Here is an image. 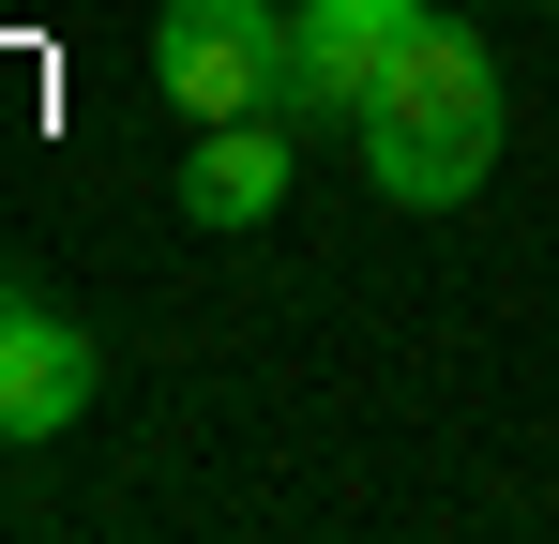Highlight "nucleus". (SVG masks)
<instances>
[{"mask_svg": "<svg viewBox=\"0 0 559 544\" xmlns=\"http://www.w3.org/2000/svg\"><path fill=\"white\" fill-rule=\"evenodd\" d=\"M287 167H302V137H287L273 106H258V121H197L182 212H197V227H273V212H287Z\"/></svg>", "mask_w": 559, "mask_h": 544, "instance_id": "5", "label": "nucleus"}, {"mask_svg": "<svg viewBox=\"0 0 559 544\" xmlns=\"http://www.w3.org/2000/svg\"><path fill=\"white\" fill-rule=\"evenodd\" d=\"M545 15H559V0H545Z\"/></svg>", "mask_w": 559, "mask_h": 544, "instance_id": "6", "label": "nucleus"}, {"mask_svg": "<svg viewBox=\"0 0 559 544\" xmlns=\"http://www.w3.org/2000/svg\"><path fill=\"white\" fill-rule=\"evenodd\" d=\"M92 378H106V348L61 318V303L0 287V439H15V453L76 439V424H92Z\"/></svg>", "mask_w": 559, "mask_h": 544, "instance_id": "4", "label": "nucleus"}, {"mask_svg": "<svg viewBox=\"0 0 559 544\" xmlns=\"http://www.w3.org/2000/svg\"><path fill=\"white\" fill-rule=\"evenodd\" d=\"M152 76L182 121H258L287 91V0H167L152 15Z\"/></svg>", "mask_w": 559, "mask_h": 544, "instance_id": "3", "label": "nucleus"}, {"mask_svg": "<svg viewBox=\"0 0 559 544\" xmlns=\"http://www.w3.org/2000/svg\"><path fill=\"white\" fill-rule=\"evenodd\" d=\"M424 15H439V0H287V91H273V121L287 137H364L378 76H393V46H408Z\"/></svg>", "mask_w": 559, "mask_h": 544, "instance_id": "2", "label": "nucleus"}, {"mask_svg": "<svg viewBox=\"0 0 559 544\" xmlns=\"http://www.w3.org/2000/svg\"><path fill=\"white\" fill-rule=\"evenodd\" d=\"M364 181L393 212H468L484 167H499V61H484V31L454 15H424L408 46H393V76H378V121L348 137Z\"/></svg>", "mask_w": 559, "mask_h": 544, "instance_id": "1", "label": "nucleus"}]
</instances>
